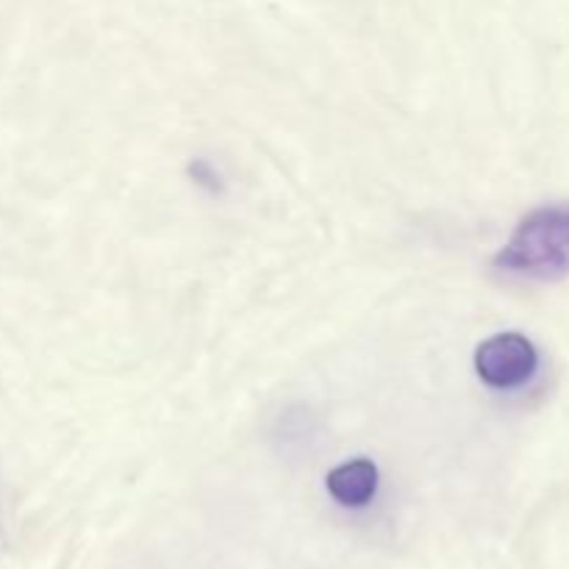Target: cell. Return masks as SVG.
Masks as SVG:
<instances>
[{"mask_svg":"<svg viewBox=\"0 0 569 569\" xmlns=\"http://www.w3.org/2000/svg\"><path fill=\"white\" fill-rule=\"evenodd\" d=\"M506 276L528 281H561L569 276V206L537 209L517 226L506 248L495 256Z\"/></svg>","mask_w":569,"mask_h":569,"instance_id":"6da1fadb","label":"cell"},{"mask_svg":"<svg viewBox=\"0 0 569 569\" xmlns=\"http://www.w3.org/2000/svg\"><path fill=\"white\" fill-rule=\"evenodd\" d=\"M539 367V353L533 342L522 333H498L478 345L476 372L483 383L495 389H517L533 378Z\"/></svg>","mask_w":569,"mask_h":569,"instance_id":"7a4b0ae2","label":"cell"},{"mask_svg":"<svg viewBox=\"0 0 569 569\" xmlns=\"http://www.w3.org/2000/svg\"><path fill=\"white\" fill-rule=\"evenodd\" d=\"M328 495L337 500L339 506L348 509H361L376 498L378 489V467L370 459H353L345 465L333 467L326 478Z\"/></svg>","mask_w":569,"mask_h":569,"instance_id":"3957f363","label":"cell"}]
</instances>
